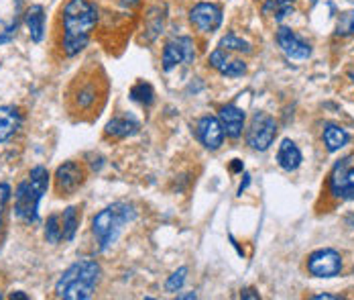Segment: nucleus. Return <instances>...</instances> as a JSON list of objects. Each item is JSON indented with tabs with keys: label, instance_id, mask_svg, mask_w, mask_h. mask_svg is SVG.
I'll list each match as a JSON object with an SVG mask.
<instances>
[{
	"label": "nucleus",
	"instance_id": "c9c22d12",
	"mask_svg": "<svg viewBox=\"0 0 354 300\" xmlns=\"http://www.w3.org/2000/svg\"><path fill=\"white\" fill-rule=\"evenodd\" d=\"M346 223H348L351 227H354V215H351V217L346 219Z\"/></svg>",
	"mask_w": 354,
	"mask_h": 300
},
{
	"label": "nucleus",
	"instance_id": "f3484780",
	"mask_svg": "<svg viewBox=\"0 0 354 300\" xmlns=\"http://www.w3.org/2000/svg\"><path fill=\"white\" fill-rule=\"evenodd\" d=\"M21 125H23V114L17 107H12V105L0 107V143L15 137V133L21 129Z\"/></svg>",
	"mask_w": 354,
	"mask_h": 300
},
{
	"label": "nucleus",
	"instance_id": "f03ea898",
	"mask_svg": "<svg viewBox=\"0 0 354 300\" xmlns=\"http://www.w3.org/2000/svg\"><path fill=\"white\" fill-rule=\"evenodd\" d=\"M102 267L96 260H80L59 276L55 284V297L64 300H88L94 297L100 282Z\"/></svg>",
	"mask_w": 354,
	"mask_h": 300
},
{
	"label": "nucleus",
	"instance_id": "72a5a7b5",
	"mask_svg": "<svg viewBox=\"0 0 354 300\" xmlns=\"http://www.w3.org/2000/svg\"><path fill=\"white\" fill-rule=\"evenodd\" d=\"M248 184H250V176L245 174V180H243V182H241V186H239V196H243V192L247 190Z\"/></svg>",
	"mask_w": 354,
	"mask_h": 300
},
{
	"label": "nucleus",
	"instance_id": "aec40b11",
	"mask_svg": "<svg viewBox=\"0 0 354 300\" xmlns=\"http://www.w3.org/2000/svg\"><path fill=\"white\" fill-rule=\"evenodd\" d=\"M301 161H304V157H301L299 148L291 139H283L279 150H277V164H279V168L285 170V172H295L301 166Z\"/></svg>",
	"mask_w": 354,
	"mask_h": 300
},
{
	"label": "nucleus",
	"instance_id": "f8f14e48",
	"mask_svg": "<svg viewBox=\"0 0 354 300\" xmlns=\"http://www.w3.org/2000/svg\"><path fill=\"white\" fill-rule=\"evenodd\" d=\"M277 43H279V47L283 49V53L289 60L301 62V60H308L312 55V45L306 39L299 37L289 27H279V31H277Z\"/></svg>",
	"mask_w": 354,
	"mask_h": 300
},
{
	"label": "nucleus",
	"instance_id": "6ab92c4d",
	"mask_svg": "<svg viewBox=\"0 0 354 300\" xmlns=\"http://www.w3.org/2000/svg\"><path fill=\"white\" fill-rule=\"evenodd\" d=\"M322 141H324L326 150L330 151V153H336V151H340L342 148L348 145L351 133L344 127L336 125V123H326L324 125V133H322Z\"/></svg>",
	"mask_w": 354,
	"mask_h": 300
},
{
	"label": "nucleus",
	"instance_id": "dca6fc26",
	"mask_svg": "<svg viewBox=\"0 0 354 300\" xmlns=\"http://www.w3.org/2000/svg\"><path fill=\"white\" fill-rule=\"evenodd\" d=\"M139 129H141V125L133 114H118L112 121H108L104 135L112 137V139H127V137H133L135 133H139Z\"/></svg>",
	"mask_w": 354,
	"mask_h": 300
},
{
	"label": "nucleus",
	"instance_id": "a211bd4d",
	"mask_svg": "<svg viewBox=\"0 0 354 300\" xmlns=\"http://www.w3.org/2000/svg\"><path fill=\"white\" fill-rule=\"evenodd\" d=\"M25 25H27V31H29V37L33 43H41L45 37V8L41 4H31L25 15Z\"/></svg>",
	"mask_w": 354,
	"mask_h": 300
},
{
	"label": "nucleus",
	"instance_id": "c756f323",
	"mask_svg": "<svg viewBox=\"0 0 354 300\" xmlns=\"http://www.w3.org/2000/svg\"><path fill=\"white\" fill-rule=\"evenodd\" d=\"M241 299H252V300H259L261 299V294L254 290V288H245V290H241Z\"/></svg>",
	"mask_w": 354,
	"mask_h": 300
},
{
	"label": "nucleus",
	"instance_id": "b1692460",
	"mask_svg": "<svg viewBox=\"0 0 354 300\" xmlns=\"http://www.w3.org/2000/svg\"><path fill=\"white\" fill-rule=\"evenodd\" d=\"M64 239L62 235V215H49L45 221V241L57 245Z\"/></svg>",
	"mask_w": 354,
	"mask_h": 300
},
{
	"label": "nucleus",
	"instance_id": "393cba45",
	"mask_svg": "<svg viewBox=\"0 0 354 300\" xmlns=\"http://www.w3.org/2000/svg\"><path fill=\"white\" fill-rule=\"evenodd\" d=\"M218 47H222V49H226V51H241V53H250L252 49H250V43L245 41L243 37H239L236 33H228V35H224V37L220 39V45Z\"/></svg>",
	"mask_w": 354,
	"mask_h": 300
},
{
	"label": "nucleus",
	"instance_id": "f704fd0d",
	"mask_svg": "<svg viewBox=\"0 0 354 300\" xmlns=\"http://www.w3.org/2000/svg\"><path fill=\"white\" fill-rule=\"evenodd\" d=\"M177 299H185V300H192V299H198L196 297V292H189V294H179Z\"/></svg>",
	"mask_w": 354,
	"mask_h": 300
},
{
	"label": "nucleus",
	"instance_id": "c85d7f7f",
	"mask_svg": "<svg viewBox=\"0 0 354 300\" xmlns=\"http://www.w3.org/2000/svg\"><path fill=\"white\" fill-rule=\"evenodd\" d=\"M10 196H12L10 186L4 184V182H0V229H2V215H4V211H6V206L10 202Z\"/></svg>",
	"mask_w": 354,
	"mask_h": 300
},
{
	"label": "nucleus",
	"instance_id": "a878e982",
	"mask_svg": "<svg viewBox=\"0 0 354 300\" xmlns=\"http://www.w3.org/2000/svg\"><path fill=\"white\" fill-rule=\"evenodd\" d=\"M336 35L338 37H351V35H354V10H346V12H342L338 17Z\"/></svg>",
	"mask_w": 354,
	"mask_h": 300
},
{
	"label": "nucleus",
	"instance_id": "9d476101",
	"mask_svg": "<svg viewBox=\"0 0 354 300\" xmlns=\"http://www.w3.org/2000/svg\"><path fill=\"white\" fill-rule=\"evenodd\" d=\"M222 8L214 2H198L189 10V23L202 31V33H214L222 25Z\"/></svg>",
	"mask_w": 354,
	"mask_h": 300
},
{
	"label": "nucleus",
	"instance_id": "5701e85b",
	"mask_svg": "<svg viewBox=\"0 0 354 300\" xmlns=\"http://www.w3.org/2000/svg\"><path fill=\"white\" fill-rule=\"evenodd\" d=\"M129 96H131V100L139 103L142 107H151L155 103V90H153V86L149 82H137L131 88Z\"/></svg>",
	"mask_w": 354,
	"mask_h": 300
},
{
	"label": "nucleus",
	"instance_id": "0eeeda50",
	"mask_svg": "<svg viewBox=\"0 0 354 300\" xmlns=\"http://www.w3.org/2000/svg\"><path fill=\"white\" fill-rule=\"evenodd\" d=\"M196 60V45L194 39L185 37H174L169 39L163 47V70L171 72L179 64H194Z\"/></svg>",
	"mask_w": 354,
	"mask_h": 300
},
{
	"label": "nucleus",
	"instance_id": "20e7f679",
	"mask_svg": "<svg viewBox=\"0 0 354 300\" xmlns=\"http://www.w3.org/2000/svg\"><path fill=\"white\" fill-rule=\"evenodd\" d=\"M137 221V209L129 202H112L106 209H102L94 219H92V235L98 243L100 252L110 249L124 227Z\"/></svg>",
	"mask_w": 354,
	"mask_h": 300
},
{
	"label": "nucleus",
	"instance_id": "7ed1b4c3",
	"mask_svg": "<svg viewBox=\"0 0 354 300\" xmlns=\"http://www.w3.org/2000/svg\"><path fill=\"white\" fill-rule=\"evenodd\" d=\"M49 172L43 166H35L29 176L15 190V217L27 225L39 223V204L49 188Z\"/></svg>",
	"mask_w": 354,
	"mask_h": 300
},
{
	"label": "nucleus",
	"instance_id": "ddd939ff",
	"mask_svg": "<svg viewBox=\"0 0 354 300\" xmlns=\"http://www.w3.org/2000/svg\"><path fill=\"white\" fill-rule=\"evenodd\" d=\"M196 135H198L200 143L210 151L220 150L222 143H224V137H226V133H224V129H222L218 116H210V114H206V116H202V118L198 121V125H196Z\"/></svg>",
	"mask_w": 354,
	"mask_h": 300
},
{
	"label": "nucleus",
	"instance_id": "2eb2a0df",
	"mask_svg": "<svg viewBox=\"0 0 354 300\" xmlns=\"http://www.w3.org/2000/svg\"><path fill=\"white\" fill-rule=\"evenodd\" d=\"M208 64L222 76H226V78H241L243 74H247V64L241 62V60H232L228 55V51L222 49V47L214 49L212 53H210Z\"/></svg>",
	"mask_w": 354,
	"mask_h": 300
},
{
	"label": "nucleus",
	"instance_id": "e433bc0d",
	"mask_svg": "<svg viewBox=\"0 0 354 300\" xmlns=\"http://www.w3.org/2000/svg\"><path fill=\"white\" fill-rule=\"evenodd\" d=\"M348 78L353 80V84H354V72H348Z\"/></svg>",
	"mask_w": 354,
	"mask_h": 300
},
{
	"label": "nucleus",
	"instance_id": "f257e3e1",
	"mask_svg": "<svg viewBox=\"0 0 354 300\" xmlns=\"http://www.w3.org/2000/svg\"><path fill=\"white\" fill-rule=\"evenodd\" d=\"M64 21V51L68 58L86 49L90 35L98 23L96 8L88 0H68L62 10Z\"/></svg>",
	"mask_w": 354,
	"mask_h": 300
},
{
	"label": "nucleus",
	"instance_id": "4468645a",
	"mask_svg": "<svg viewBox=\"0 0 354 300\" xmlns=\"http://www.w3.org/2000/svg\"><path fill=\"white\" fill-rule=\"evenodd\" d=\"M218 121L226 133V137L230 139H239L243 135V129H245V121H247V114L243 109H239L236 105H226L220 109L218 113Z\"/></svg>",
	"mask_w": 354,
	"mask_h": 300
},
{
	"label": "nucleus",
	"instance_id": "6e6552de",
	"mask_svg": "<svg viewBox=\"0 0 354 300\" xmlns=\"http://www.w3.org/2000/svg\"><path fill=\"white\" fill-rule=\"evenodd\" d=\"M308 272L314 278H334L342 272V256L330 247L318 249L308 258Z\"/></svg>",
	"mask_w": 354,
	"mask_h": 300
},
{
	"label": "nucleus",
	"instance_id": "9b49d317",
	"mask_svg": "<svg viewBox=\"0 0 354 300\" xmlns=\"http://www.w3.org/2000/svg\"><path fill=\"white\" fill-rule=\"evenodd\" d=\"M82 182H84V170L77 161H64L55 170V188L57 194L62 196H71L73 192H77Z\"/></svg>",
	"mask_w": 354,
	"mask_h": 300
},
{
	"label": "nucleus",
	"instance_id": "1a4fd4ad",
	"mask_svg": "<svg viewBox=\"0 0 354 300\" xmlns=\"http://www.w3.org/2000/svg\"><path fill=\"white\" fill-rule=\"evenodd\" d=\"M23 15V0H0V45L15 39Z\"/></svg>",
	"mask_w": 354,
	"mask_h": 300
},
{
	"label": "nucleus",
	"instance_id": "2f4dec72",
	"mask_svg": "<svg viewBox=\"0 0 354 300\" xmlns=\"http://www.w3.org/2000/svg\"><path fill=\"white\" fill-rule=\"evenodd\" d=\"M312 299L314 300H338V299H342V297H338V294H326V292H324V294H314V297H312Z\"/></svg>",
	"mask_w": 354,
	"mask_h": 300
},
{
	"label": "nucleus",
	"instance_id": "7c9ffc66",
	"mask_svg": "<svg viewBox=\"0 0 354 300\" xmlns=\"http://www.w3.org/2000/svg\"><path fill=\"white\" fill-rule=\"evenodd\" d=\"M230 170L239 174V172H243V170H245V166H243V161H241V159H232V164H230Z\"/></svg>",
	"mask_w": 354,
	"mask_h": 300
},
{
	"label": "nucleus",
	"instance_id": "bb28decb",
	"mask_svg": "<svg viewBox=\"0 0 354 300\" xmlns=\"http://www.w3.org/2000/svg\"><path fill=\"white\" fill-rule=\"evenodd\" d=\"M185 278H187V267L181 265L179 270H176V272L167 278L165 290H167V292H179V290L183 288V284H185Z\"/></svg>",
	"mask_w": 354,
	"mask_h": 300
},
{
	"label": "nucleus",
	"instance_id": "4c0bfd02",
	"mask_svg": "<svg viewBox=\"0 0 354 300\" xmlns=\"http://www.w3.org/2000/svg\"><path fill=\"white\" fill-rule=\"evenodd\" d=\"M0 299H2V292H0Z\"/></svg>",
	"mask_w": 354,
	"mask_h": 300
},
{
	"label": "nucleus",
	"instance_id": "423d86ee",
	"mask_svg": "<svg viewBox=\"0 0 354 300\" xmlns=\"http://www.w3.org/2000/svg\"><path fill=\"white\" fill-rule=\"evenodd\" d=\"M330 194L336 200H354V164L353 155L342 157L330 172Z\"/></svg>",
	"mask_w": 354,
	"mask_h": 300
},
{
	"label": "nucleus",
	"instance_id": "412c9836",
	"mask_svg": "<svg viewBox=\"0 0 354 300\" xmlns=\"http://www.w3.org/2000/svg\"><path fill=\"white\" fill-rule=\"evenodd\" d=\"M77 227H80V213H77V206H68V209L62 213V235H64V241H73V239H75Z\"/></svg>",
	"mask_w": 354,
	"mask_h": 300
},
{
	"label": "nucleus",
	"instance_id": "39448f33",
	"mask_svg": "<svg viewBox=\"0 0 354 300\" xmlns=\"http://www.w3.org/2000/svg\"><path fill=\"white\" fill-rule=\"evenodd\" d=\"M277 137V123L271 114L254 113L247 129V143L250 150L267 151Z\"/></svg>",
	"mask_w": 354,
	"mask_h": 300
},
{
	"label": "nucleus",
	"instance_id": "cd10ccee",
	"mask_svg": "<svg viewBox=\"0 0 354 300\" xmlns=\"http://www.w3.org/2000/svg\"><path fill=\"white\" fill-rule=\"evenodd\" d=\"M94 103H96V90H94V86L80 88V92H77V105L82 109H90Z\"/></svg>",
	"mask_w": 354,
	"mask_h": 300
},
{
	"label": "nucleus",
	"instance_id": "4be33fe9",
	"mask_svg": "<svg viewBox=\"0 0 354 300\" xmlns=\"http://www.w3.org/2000/svg\"><path fill=\"white\" fill-rule=\"evenodd\" d=\"M263 2V12L265 15H273L275 21H281L283 17L293 12V4L297 0H261Z\"/></svg>",
	"mask_w": 354,
	"mask_h": 300
},
{
	"label": "nucleus",
	"instance_id": "473e14b6",
	"mask_svg": "<svg viewBox=\"0 0 354 300\" xmlns=\"http://www.w3.org/2000/svg\"><path fill=\"white\" fill-rule=\"evenodd\" d=\"M8 299H10V300H15V299L29 300V294H25L23 290H17V292H10V294H8Z\"/></svg>",
	"mask_w": 354,
	"mask_h": 300
}]
</instances>
